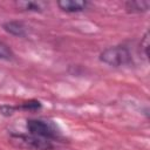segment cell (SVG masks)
Masks as SVG:
<instances>
[{
  "label": "cell",
  "instance_id": "6da1fadb",
  "mask_svg": "<svg viewBox=\"0 0 150 150\" xmlns=\"http://www.w3.org/2000/svg\"><path fill=\"white\" fill-rule=\"evenodd\" d=\"M26 128L29 134L48 139L50 142L60 139L62 137L60 129L50 121H45L41 118H29L26 121Z\"/></svg>",
  "mask_w": 150,
  "mask_h": 150
},
{
  "label": "cell",
  "instance_id": "7a4b0ae2",
  "mask_svg": "<svg viewBox=\"0 0 150 150\" xmlns=\"http://www.w3.org/2000/svg\"><path fill=\"white\" fill-rule=\"evenodd\" d=\"M9 143L15 148L26 149V150H52L54 148L53 142L34 136L32 134H16L13 132L9 135Z\"/></svg>",
  "mask_w": 150,
  "mask_h": 150
},
{
  "label": "cell",
  "instance_id": "3957f363",
  "mask_svg": "<svg viewBox=\"0 0 150 150\" xmlns=\"http://www.w3.org/2000/svg\"><path fill=\"white\" fill-rule=\"evenodd\" d=\"M100 61L111 67H122L130 64L132 62V56L128 47L117 45L102 50L100 54Z\"/></svg>",
  "mask_w": 150,
  "mask_h": 150
},
{
  "label": "cell",
  "instance_id": "277c9868",
  "mask_svg": "<svg viewBox=\"0 0 150 150\" xmlns=\"http://www.w3.org/2000/svg\"><path fill=\"white\" fill-rule=\"evenodd\" d=\"M57 7L66 13H80L88 8L89 2L82 0H60L56 2Z\"/></svg>",
  "mask_w": 150,
  "mask_h": 150
},
{
  "label": "cell",
  "instance_id": "5b68a950",
  "mask_svg": "<svg viewBox=\"0 0 150 150\" xmlns=\"http://www.w3.org/2000/svg\"><path fill=\"white\" fill-rule=\"evenodd\" d=\"M2 28L5 32H7L11 35L14 36H25L27 34V27L16 20H11V21H6L2 23Z\"/></svg>",
  "mask_w": 150,
  "mask_h": 150
},
{
  "label": "cell",
  "instance_id": "8992f818",
  "mask_svg": "<svg viewBox=\"0 0 150 150\" xmlns=\"http://www.w3.org/2000/svg\"><path fill=\"white\" fill-rule=\"evenodd\" d=\"M125 11L129 13H143L146 12L150 7V1L148 0H134L124 2Z\"/></svg>",
  "mask_w": 150,
  "mask_h": 150
},
{
  "label": "cell",
  "instance_id": "52a82bcc",
  "mask_svg": "<svg viewBox=\"0 0 150 150\" xmlns=\"http://www.w3.org/2000/svg\"><path fill=\"white\" fill-rule=\"evenodd\" d=\"M18 8L26 11V12H42L43 11V5L42 2H38V1H19L15 4Z\"/></svg>",
  "mask_w": 150,
  "mask_h": 150
},
{
  "label": "cell",
  "instance_id": "ba28073f",
  "mask_svg": "<svg viewBox=\"0 0 150 150\" xmlns=\"http://www.w3.org/2000/svg\"><path fill=\"white\" fill-rule=\"evenodd\" d=\"M42 108V103L39 100H28L23 101L16 105L18 110H26V111H36Z\"/></svg>",
  "mask_w": 150,
  "mask_h": 150
},
{
  "label": "cell",
  "instance_id": "9c48e42d",
  "mask_svg": "<svg viewBox=\"0 0 150 150\" xmlns=\"http://www.w3.org/2000/svg\"><path fill=\"white\" fill-rule=\"evenodd\" d=\"M139 48H141V53L143 54V56L145 59H148L149 56V30H146L141 40L139 43Z\"/></svg>",
  "mask_w": 150,
  "mask_h": 150
},
{
  "label": "cell",
  "instance_id": "30bf717a",
  "mask_svg": "<svg viewBox=\"0 0 150 150\" xmlns=\"http://www.w3.org/2000/svg\"><path fill=\"white\" fill-rule=\"evenodd\" d=\"M13 57V52L8 45L0 41V59L2 60H9Z\"/></svg>",
  "mask_w": 150,
  "mask_h": 150
},
{
  "label": "cell",
  "instance_id": "8fae6325",
  "mask_svg": "<svg viewBox=\"0 0 150 150\" xmlns=\"http://www.w3.org/2000/svg\"><path fill=\"white\" fill-rule=\"evenodd\" d=\"M16 105H9V104H2L0 105V114L4 116H12L16 111Z\"/></svg>",
  "mask_w": 150,
  "mask_h": 150
}]
</instances>
